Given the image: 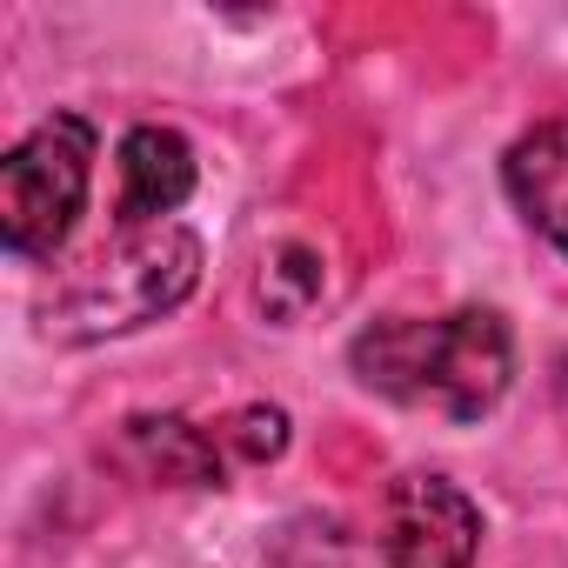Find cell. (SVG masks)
<instances>
[{
  "label": "cell",
  "instance_id": "6da1fadb",
  "mask_svg": "<svg viewBox=\"0 0 568 568\" xmlns=\"http://www.w3.org/2000/svg\"><path fill=\"white\" fill-rule=\"evenodd\" d=\"M355 375L408 408L475 422L508 395L515 342L495 308H455L442 322H375L355 342Z\"/></svg>",
  "mask_w": 568,
  "mask_h": 568
},
{
  "label": "cell",
  "instance_id": "7a4b0ae2",
  "mask_svg": "<svg viewBox=\"0 0 568 568\" xmlns=\"http://www.w3.org/2000/svg\"><path fill=\"white\" fill-rule=\"evenodd\" d=\"M201 281V241L181 221L161 227H128L114 247L88 254L61 295L48 302V335L61 342H101V335H128L161 322L168 308H181Z\"/></svg>",
  "mask_w": 568,
  "mask_h": 568
},
{
  "label": "cell",
  "instance_id": "3957f363",
  "mask_svg": "<svg viewBox=\"0 0 568 568\" xmlns=\"http://www.w3.org/2000/svg\"><path fill=\"white\" fill-rule=\"evenodd\" d=\"M88 181L94 128L81 114H48L0 161V241L14 254H54L88 207Z\"/></svg>",
  "mask_w": 568,
  "mask_h": 568
},
{
  "label": "cell",
  "instance_id": "277c9868",
  "mask_svg": "<svg viewBox=\"0 0 568 568\" xmlns=\"http://www.w3.org/2000/svg\"><path fill=\"white\" fill-rule=\"evenodd\" d=\"M475 548H481V508L448 475H402L382 495L388 568H468Z\"/></svg>",
  "mask_w": 568,
  "mask_h": 568
},
{
  "label": "cell",
  "instance_id": "5b68a950",
  "mask_svg": "<svg viewBox=\"0 0 568 568\" xmlns=\"http://www.w3.org/2000/svg\"><path fill=\"white\" fill-rule=\"evenodd\" d=\"M194 194V148L174 128H134L121 141V227H161Z\"/></svg>",
  "mask_w": 568,
  "mask_h": 568
},
{
  "label": "cell",
  "instance_id": "8992f818",
  "mask_svg": "<svg viewBox=\"0 0 568 568\" xmlns=\"http://www.w3.org/2000/svg\"><path fill=\"white\" fill-rule=\"evenodd\" d=\"M141 481H168V488H214L221 481V442L201 435L194 422L181 415H134L121 428V448H114Z\"/></svg>",
  "mask_w": 568,
  "mask_h": 568
},
{
  "label": "cell",
  "instance_id": "52a82bcc",
  "mask_svg": "<svg viewBox=\"0 0 568 568\" xmlns=\"http://www.w3.org/2000/svg\"><path fill=\"white\" fill-rule=\"evenodd\" d=\"M501 174H508V194L528 214V227L568 254V121H541L535 134H521L508 148Z\"/></svg>",
  "mask_w": 568,
  "mask_h": 568
},
{
  "label": "cell",
  "instance_id": "ba28073f",
  "mask_svg": "<svg viewBox=\"0 0 568 568\" xmlns=\"http://www.w3.org/2000/svg\"><path fill=\"white\" fill-rule=\"evenodd\" d=\"M322 254L308 247H274L261 261V281H254V302L267 308V322H302L315 302H322Z\"/></svg>",
  "mask_w": 568,
  "mask_h": 568
},
{
  "label": "cell",
  "instance_id": "9c48e42d",
  "mask_svg": "<svg viewBox=\"0 0 568 568\" xmlns=\"http://www.w3.org/2000/svg\"><path fill=\"white\" fill-rule=\"evenodd\" d=\"M214 442L234 462H274L281 448H288V415H281V408H234L214 428Z\"/></svg>",
  "mask_w": 568,
  "mask_h": 568
}]
</instances>
